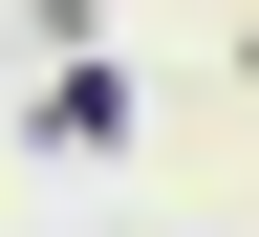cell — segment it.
<instances>
[{
  "instance_id": "1",
  "label": "cell",
  "mask_w": 259,
  "mask_h": 237,
  "mask_svg": "<svg viewBox=\"0 0 259 237\" xmlns=\"http://www.w3.org/2000/svg\"><path fill=\"white\" fill-rule=\"evenodd\" d=\"M238 86H259V22H238Z\"/></svg>"
}]
</instances>
